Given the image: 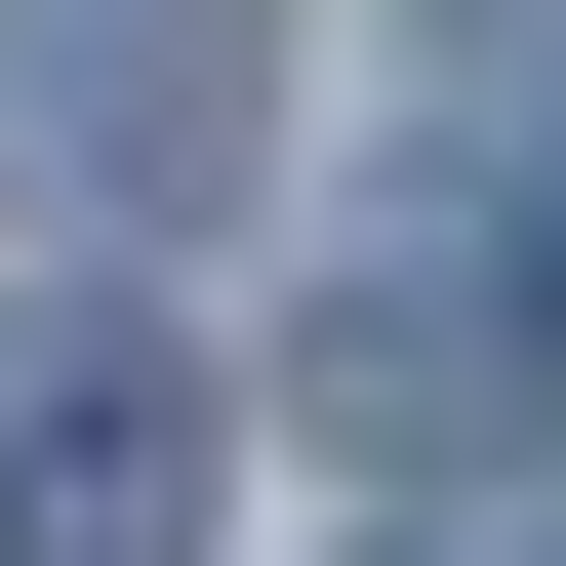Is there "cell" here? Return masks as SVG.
Masks as SVG:
<instances>
[{"label": "cell", "mask_w": 566, "mask_h": 566, "mask_svg": "<svg viewBox=\"0 0 566 566\" xmlns=\"http://www.w3.org/2000/svg\"><path fill=\"white\" fill-rule=\"evenodd\" d=\"M243 41L283 0H0V122H41V202H122V243H163V202H243Z\"/></svg>", "instance_id": "1"}, {"label": "cell", "mask_w": 566, "mask_h": 566, "mask_svg": "<svg viewBox=\"0 0 566 566\" xmlns=\"http://www.w3.org/2000/svg\"><path fill=\"white\" fill-rule=\"evenodd\" d=\"M0 566H202V365L163 324H0Z\"/></svg>", "instance_id": "2"}, {"label": "cell", "mask_w": 566, "mask_h": 566, "mask_svg": "<svg viewBox=\"0 0 566 566\" xmlns=\"http://www.w3.org/2000/svg\"><path fill=\"white\" fill-rule=\"evenodd\" d=\"M526 324H566V163H526Z\"/></svg>", "instance_id": "3"}]
</instances>
